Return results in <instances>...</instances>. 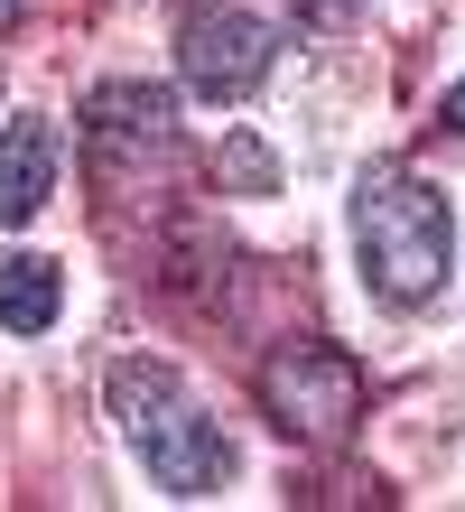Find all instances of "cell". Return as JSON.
<instances>
[{"label":"cell","instance_id":"6da1fadb","mask_svg":"<svg viewBox=\"0 0 465 512\" xmlns=\"http://www.w3.org/2000/svg\"><path fill=\"white\" fill-rule=\"evenodd\" d=\"M354 233H363V280L391 298V308H419L428 289L447 280V196L419 187L410 168H372L363 196H354Z\"/></svg>","mask_w":465,"mask_h":512},{"label":"cell","instance_id":"7a4b0ae2","mask_svg":"<svg viewBox=\"0 0 465 512\" xmlns=\"http://www.w3.org/2000/svg\"><path fill=\"white\" fill-rule=\"evenodd\" d=\"M112 419H121V438L140 447V466L159 475L168 494H214L233 475V447H224V429L186 401V382L168 373V364H121L112 373Z\"/></svg>","mask_w":465,"mask_h":512},{"label":"cell","instance_id":"3957f363","mask_svg":"<svg viewBox=\"0 0 465 512\" xmlns=\"http://www.w3.org/2000/svg\"><path fill=\"white\" fill-rule=\"evenodd\" d=\"M261 410L298 447H345L363 419V364L345 345H279L261 364Z\"/></svg>","mask_w":465,"mask_h":512},{"label":"cell","instance_id":"277c9868","mask_svg":"<svg viewBox=\"0 0 465 512\" xmlns=\"http://www.w3.org/2000/svg\"><path fill=\"white\" fill-rule=\"evenodd\" d=\"M168 140H177V94L168 84H93L84 94V159L93 177H131V159H168Z\"/></svg>","mask_w":465,"mask_h":512},{"label":"cell","instance_id":"5b68a950","mask_svg":"<svg viewBox=\"0 0 465 512\" xmlns=\"http://www.w3.org/2000/svg\"><path fill=\"white\" fill-rule=\"evenodd\" d=\"M177 66H186V84L205 103H242L270 75V28L242 19V10H196L177 28Z\"/></svg>","mask_w":465,"mask_h":512},{"label":"cell","instance_id":"8992f818","mask_svg":"<svg viewBox=\"0 0 465 512\" xmlns=\"http://www.w3.org/2000/svg\"><path fill=\"white\" fill-rule=\"evenodd\" d=\"M56 196V131L47 122H10L0 131V224H28Z\"/></svg>","mask_w":465,"mask_h":512},{"label":"cell","instance_id":"52a82bcc","mask_svg":"<svg viewBox=\"0 0 465 512\" xmlns=\"http://www.w3.org/2000/svg\"><path fill=\"white\" fill-rule=\"evenodd\" d=\"M56 308H66L56 261H38V252H10V261H0V326H10V336H47Z\"/></svg>","mask_w":465,"mask_h":512},{"label":"cell","instance_id":"ba28073f","mask_svg":"<svg viewBox=\"0 0 465 512\" xmlns=\"http://www.w3.org/2000/svg\"><path fill=\"white\" fill-rule=\"evenodd\" d=\"M233 177H242V187H270V159H261L252 140H233Z\"/></svg>","mask_w":465,"mask_h":512},{"label":"cell","instance_id":"9c48e42d","mask_svg":"<svg viewBox=\"0 0 465 512\" xmlns=\"http://www.w3.org/2000/svg\"><path fill=\"white\" fill-rule=\"evenodd\" d=\"M438 122H447V131H465V84H456V94H447V112H438Z\"/></svg>","mask_w":465,"mask_h":512},{"label":"cell","instance_id":"30bf717a","mask_svg":"<svg viewBox=\"0 0 465 512\" xmlns=\"http://www.w3.org/2000/svg\"><path fill=\"white\" fill-rule=\"evenodd\" d=\"M19 10H28V0H0V28H10V19H19Z\"/></svg>","mask_w":465,"mask_h":512}]
</instances>
